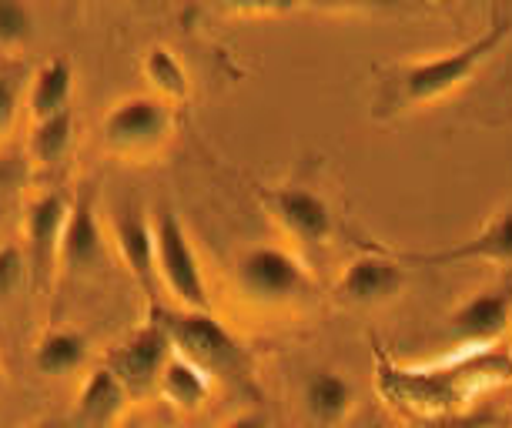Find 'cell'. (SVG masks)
Returning a JSON list of instances; mask_svg holds the SVG:
<instances>
[{
  "instance_id": "cell-14",
  "label": "cell",
  "mask_w": 512,
  "mask_h": 428,
  "mask_svg": "<svg viewBox=\"0 0 512 428\" xmlns=\"http://www.w3.org/2000/svg\"><path fill=\"white\" fill-rule=\"evenodd\" d=\"M302 395H305L308 415L318 418L322 425H338L342 418H349L355 405L352 382L342 372H335V368H315V372L305 378Z\"/></svg>"
},
{
  "instance_id": "cell-24",
  "label": "cell",
  "mask_w": 512,
  "mask_h": 428,
  "mask_svg": "<svg viewBox=\"0 0 512 428\" xmlns=\"http://www.w3.org/2000/svg\"><path fill=\"white\" fill-rule=\"evenodd\" d=\"M221 428H268V422H265V415H235Z\"/></svg>"
},
{
  "instance_id": "cell-25",
  "label": "cell",
  "mask_w": 512,
  "mask_h": 428,
  "mask_svg": "<svg viewBox=\"0 0 512 428\" xmlns=\"http://www.w3.org/2000/svg\"><path fill=\"white\" fill-rule=\"evenodd\" d=\"M37 428H61V425H54V422H44V425H37Z\"/></svg>"
},
{
  "instance_id": "cell-18",
  "label": "cell",
  "mask_w": 512,
  "mask_h": 428,
  "mask_svg": "<svg viewBox=\"0 0 512 428\" xmlns=\"http://www.w3.org/2000/svg\"><path fill=\"white\" fill-rule=\"evenodd\" d=\"M144 77H148V84L154 87V97H161L164 104L188 97V71L171 47L158 44L144 54Z\"/></svg>"
},
{
  "instance_id": "cell-6",
  "label": "cell",
  "mask_w": 512,
  "mask_h": 428,
  "mask_svg": "<svg viewBox=\"0 0 512 428\" xmlns=\"http://www.w3.org/2000/svg\"><path fill=\"white\" fill-rule=\"evenodd\" d=\"M171 355H175V345H171L164 325H148L138 335H131L121 348H114L108 368L121 378V385L128 388L131 398H141L151 388H158Z\"/></svg>"
},
{
  "instance_id": "cell-21",
  "label": "cell",
  "mask_w": 512,
  "mask_h": 428,
  "mask_svg": "<svg viewBox=\"0 0 512 428\" xmlns=\"http://www.w3.org/2000/svg\"><path fill=\"white\" fill-rule=\"evenodd\" d=\"M34 31V17L27 4L0 0V44H24Z\"/></svg>"
},
{
  "instance_id": "cell-17",
  "label": "cell",
  "mask_w": 512,
  "mask_h": 428,
  "mask_svg": "<svg viewBox=\"0 0 512 428\" xmlns=\"http://www.w3.org/2000/svg\"><path fill=\"white\" fill-rule=\"evenodd\" d=\"M71 87H74V71L64 57L57 61H47L34 77L31 87V111L37 121L51 118V114L67 111V101H71Z\"/></svg>"
},
{
  "instance_id": "cell-13",
  "label": "cell",
  "mask_w": 512,
  "mask_h": 428,
  "mask_svg": "<svg viewBox=\"0 0 512 428\" xmlns=\"http://www.w3.org/2000/svg\"><path fill=\"white\" fill-rule=\"evenodd\" d=\"M114 241H118V251L128 271L151 291L154 271H158V241H154V228L148 225V218L134 208L124 211L118 225H114Z\"/></svg>"
},
{
  "instance_id": "cell-22",
  "label": "cell",
  "mask_w": 512,
  "mask_h": 428,
  "mask_svg": "<svg viewBox=\"0 0 512 428\" xmlns=\"http://www.w3.org/2000/svg\"><path fill=\"white\" fill-rule=\"evenodd\" d=\"M24 281V258L14 245L0 248V298H11Z\"/></svg>"
},
{
  "instance_id": "cell-12",
  "label": "cell",
  "mask_w": 512,
  "mask_h": 428,
  "mask_svg": "<svg viewBox=\"0 0 512 428\" xmlns=\"http://www.w3.org/2000/svg\"><path fill=\"white\" fill-rule=\"evenodd\" d=\"M57 261H61L67 271H91L104 261V235H101L98 214H94V201L88 191L71 204V211H67Z\"/></svg>"
},
{
  "instance_id": "cell-3",
  "label": "cell",
  "mask_w": 512,
  "mask_h": 428,
  "mask_svg": "<svg viewBox=\"0 0 512 428\" xmlns=\"http://www.w3.org/2000/svg\"><path fill=\"white\" fill-rule=\"evenodd\" d=\"M171 345L178 355H185L188 362L205 368L208 375H231L245 368V352L241 342L228 332L211 311H185L164 321Z\"/></svg>"
},
{
  "instance_id": "cell-8",
  "label": "cell",
  "mask_w": 512,
  "mask_h": 428,
  "mask_svg": "<svg viewBox=\"0 0 512 428\" xmlns=\"http://www.w3.org/2000/svg\"><path fill=\"white\" fill-rule=\"evenodd\" d=\"M512 318V285L486 288L479 295L459 301L449 315V335L462 345L486 348L509 328Z\"/></svg>"
},
{
  "instance_id": "cell-2",
  "label": "cell",
  "mask_w": 512,
  "mask_h": 428,
  "mask_svg": "<svg viewBox=\"0 0 512 428\" xmlns=\"http://www.w3.org/2000/svg\"><path fill=\"white\" fill-rule=\"evenodd\" d=\"M235 281L248 301L265 308H282L305 295L308 271L292 251L278 245H255L238 258Z\"/></svg>"
},
{
  "instance_id": "cell-23",
  "label": "cell",
  "mask_w": 512,
  "mask_h": 428,
  "mask_svg": "<svg viewBox=\"0 0 512 428\" xmlns=\"http://www.w3.org/2000/svg\"><path fill=\"white\" fill-rule=\"evenodd\" d=\"M17 111V81L7 74H0V134L7 131V124L14 121Z\"/></svg>"
},
{
  "instance_id": "cell-20",
  "label": "cell",
  "mask_w": 512,
  "mask_h": 428,
  "mask_svg": "<svg viewBox=\"0 0 512 428\" xmlns=\"http://www.w3.org/2000/svg\"><path fill=\"white\" fill-rule=\"evenodd\" d=\"M71 131H74V114L71 107L61 114H51V118L37 121V128L31 134V151L41 164H54L64 158L67 144H71Z\"/></svg>"
},
{
  "instance_id": "cell-16",
  "label": "cell",
  "mask_w": 512,
  "mask_h": 428,
  "mask_svg": "<svg viewBox=\"0 0 512 428\" xmlns=\"http://www.w3.org/2000/svg\"><path fill=\"white\" fill-rule=\"evenodd\" d=\"M158 392L168 398L171 405L181 408V412H195L208 402L211 395V375L205 368H198L195 362H188L185 355H171L168 365L161 372Z\"/></svg>"
},
{
  "instance_id": "cell-10",
  "label": "cell",
  "mask_w": 512,
  "mask_h": 428,
  "mask_svg": "<svg viewBox=\"0 0 512 428\" xmlns=\"http://www.w3.org/2000/svg\"><path fill=\"white\" fill-rule=\"evenodd\" d=\"M419 265H459V261H492V265H512V208L489 218L476 235L442 251H422L409 255Z\"/></svg>"
},
{
  "instance_id": "cell-9",
  "label": "cell",
  "mask_w": 512,
  "mask_h": 428,
  "mask_svg": "<svg viewBox=\"0 0 512 428\" xmlns=\"http://www.w3.org/2000/svg\"><path fill=\"white\" fill-rule=\"evenodd\" d=\"M67 204L61 194H41L31 211H27V251H31V271L34 281L44 285L54 271V261L61 255V235H64V221H67Z\"/></svg>"
},
{
  "instance_id": "cell-1",
  "label": "cell",
  "mask_w": 512,
  "mask_h": 428,
  "mask_svg": "<svg viewBox=\"0 0 512 428\" xmlns=\"http://www.w3.org/2000/svg\"><path fill=\"white\" fill-rule=\"evenodd\" d=\"M512 34V14H499L486 31L479 37H472L462 47H452L446 54L436 57H422V61L405 64L399 71V101L405 107L412 104H432L439 97L452 94L456 87H462Z\"/></svg>"
},
{
  "instance_id": "cell-15",
  "label": "cell",
  "mask_w": 512,
  "mask_h": 428,
  "mask_svg": "<svg viewBox=\"0 0 512 428\" xmlns=\"http://www.w3.org/2000/svg\"><path fill=\"white\" fill-rule=\"evenodd\" d=\"M128 398L131 395H128V388L121 385V378L104 365L98 372H91L88 382H84L81 398H77V418L91 428H104L121 412Z\"/></svg>"
},
{
  "instance_id": "cell-11",
  "label": "cell",
  "mask_w": 512,
  "mask_h": 428,
  "mask_svg": "<svg viewBox=\"0 0 512 428\" xmlns=\"http://www.w3.org/2000/svg\"><path fill=\"white\" fill-rule=\"evenodd\" d=\"M405 285V271L395 258L362 255L349 261V268L338 278V295L352 305H382L395 298Z\"/></svg>"
},
{
  "instance_id": "cell-7",
  "label": "cell",
  "mask_w": 512,
  "mask_h": 428,
  "mask_svg": "<svg viewBox=\"0 0 512 428\" xmlns=\"http://www.w3.org/2000/svg\"><path fill=\"white\" fill-rule=\"evenodd\" d=\"M268 211L278 221V228L285 235H292L302 245H325L335 231V214L328 208V201L312 188H278L268 194Z\"/></svg>"
},
{
  "instance_id": "cell-19",
  "label": "cell",
  "mask_w": 512,
  "mask_h": 428,
  "mask_svg": "<svg viewBox=\"0 0 512 428\" xmlns=\"http://www.w3.org/2000/svg\"><path fill=\"white\" fill-rule=\"evenodd\" d=\"M34 362L44 375L77 372V368L88 362V342H84V335H77V332H51L41 338V345H37Z\"/></svg>"
},
{
  "instance_id": "cell-5",
  "label": "cell",
  "mask_w": 512,
  "mask_h": 428,
  "mask_svg": "<svg viewBox=\"0 0 512 428\" xmlns=\"http://www.w3.org/2000/svg\"><path fill=\"white\" fill-rule=\"evenodd\" d=\"M171 134V107L161 97H124L104 118V144L121 154H144Z\"/></svg>"
},
{
  "instance_id": "cell-4",
  "label": "cell",
  "mask_w": 512,
  "mask_h": 428,
  "mask_svg": "<svg viewBox=\"0 0 512 428\" xmlns=\"http://www.w3.org/2000/svg\"><path fill=\"white\" fill-rule=\"evenodd\" d=\"M154 241H158V275L164 288L175 295L188 311H208V285L201 275L198 251L191 245L185 225L171 211H161L154 221Z\"/></svg>"
}]
</instances>
